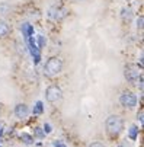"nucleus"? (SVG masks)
<instances>
[{
    "label": "nucleus",
    "instance_id": "nucleus-1",
    "mask_svg": "<svg viewBox=\"0 0 144 147\" xmlns=\"http://www.w3.org/2000/svg\"><path fill=\"white\" fill-rule=\"evenodd\" d=\"M105 125H106L108 134L112 136V137L119 136L122 133V130H124V121H122V118L119 115H111V117H108Z\"/></svg>",
    "mask_w": 144,
    "mask_h": 147
},
{
    "label": "nucleus",
    "instance_id": "nucleus-2",
    "mask_svg": "<svg viewBox=\"0 0 144 147\" xmlns=\"http://www.w3.org/2000/svg\"><path fill=\"white\" fill-rule=\"evenodd\" d=\"M63 70V61H61L58 57H51L48 58V61L45 63V71L50 76H57L61 73Z\"/></svg>",
    "mask_w": 144,
    "mask_h": 147
},
{
    "label": "nucleus",
    "instance_id": "nucleus-3",
    "mask_svg": "<svg viewBox=\"0 0 144 147\" xmlns=\"http://www.w3.org/2000/svg\"><path fill=\"white\" fill-rule=\"evenodd\" d=\"M124 76H125L127 82L133 85V83H135L138 80V77H140V69L137 66H134V64H128L124 69Z\"/></svg>",
    "mask_w": 144,
    "mask_h": 147
},
{
    "label": "nucleus",
    "instance_id": "nucleus-4",
    "mask_svg": "<svg viewBox=\"0 0 144 147\" xmlns=\"http://www.w3.org/2000/svg\"><path fill=\"white\" fill-rule=\"evenodd\" d=\"M119 103L124 108H134L137 105V96L133 92H124L119 96Z\"/></svg>",
    "mask_w": 144,
    "mask_h": 147
},
{
    "label": "nucleus",
    "instance_id": "nucleus-5",
    "mask_svg": "<svg viewBox=\"0 0 144 147\" xmlns=\"http://www.w3.org/2000/svg\"><path fill=\"white\" fill-rule=\"evenodd\" d=\"M45 96H47L48 102H58L61 99V96H63V92H61V89L57 85H51V86L47 88Z\"/></svg>",
    "mask_w": 144,
    "mask_h": 147
},
{
    "label": "nucleus",
    "instance_id": "nucleus-6",
    "mask_svg": "<svg viewBox=\"0 0 144 147\" xmlns=\"http://www.w3.org/2000/svg\"><path fill=\"white\" fill-rule=\"evenodd\" d=\"M67 15V10L63 7V6H52L50 7L48 10V16L54 20H61V19H64Z\"/></svg>",
    "mask_w": 144,
    "mask_h": 147
},
{
    "label": "nucleus",
    "instance_id": "nucleus-7",
    "mask_svg": "<svg viewBox=\"0 0 144 147\" xmlns=\"http://www.w3.org/2000/svg\"><path fill=\"white\" fill-rule=\"evenodd\" d=\"M29 114V108L26 107L25 103H17L15 107V115L19 118V119H25Z\"/></svg>",
    "mask_w": 144,
    "mask_h": 147
},
{
    "label": "nucleus",
    "instance_id": "nucleus-8",
    "mask_svg": "<svg viewBox=\"0 0 144 147\" xmlns=\"http://www.w3.org/2000/svg\"><path fill=\"white\" fill-rule=\"evenodd\" d=\"M9 32H10V26L5 22V20H0V38L7 36Z\"/></svg>",
    "mask_w": 144,
    "mask_h": 147
},
{
    "label": "nucleus",
    "instance_id": "nucleus-9",
    "mask_svg": "<svg viewBox=\"0 0 144 147\" xmlns=\"http://www.w3.org/2000/svg\"><path fill=\"white\" fill-rule=\"evenodd\" d=\"M20 140H22L25 144H32V143H34V137L29 136V134H26V133H22V134H20Z\"/></svg>",
    "mask_w": 144,
    "mask_h": 147
},
{
    "label": "nucleus",
    "instance_id": "nucleus-10",
    "mask_svg": "<svg viewBox=\"0 0 144 147\" xmlns=\"http://www.w3.org/2000/svg\"><path fill=\"white\" fill-rule=\"evenodd\" d=\"M122 19L124 20H131L133 19V12L130 9H122Z\"/></svg>",
    "mask_w": 144,
    "mask_h": 147
},
{
    "label": "nucleus",
    "instance_id": "nucleus-11",
    "mask_svg": "<svg viewBox=\"0 0 144 147\" xmlns=\"http://www.w3.org/2000/svg\"><path fill=\"white\" fill-rule=\"evenodd\" d=\"M41 112H42V103L38 102L36 107H35V109H34V114H41Z\"/></svg>",
    "mask_w": 144,
    "mask_h": 147
},
{
    "label": "nucleus",
    "instance_id": "nucleus-12",
    "mask_svg": "<svg viewBox=\"0 0 144 147\" xmlns=\"http://www.w3.org/2000/svg\"><path fill=\"white\" fill-rule=\"evenodd\" d=\"M137 131H138V128H137V127H131V130H130V137H131L133 140L137 137Z\"/></svg>",
    "mask_w": 144,
    "mask_h": 147
},
{
    "label": "nucleus",
    "instance_id": "nucleus-13",
    "mask_svg": "<svg viewBox=\"0 0 144 147\" xmlns=\"http://www.w3.org/2000/svg\"><path fill=\"white\" fill-rule=\"evenodd\" d=\"M7 10H9V6L7 5H5V3H2V5H0V13H7Z\"/></svg>",
    "mask_w": 144,
    "mask_h": 147
},
{
    "label": "nucleus",
    "instance_id": "nucleus-14",
    "mask_svg": "<svg viewBox=\"0 0 144 147\" xmlns=\"http://www.w3.org/2000/svg\"><path fill=\"white\" fill-rule=\"evenodd\" d=\"M89 147H106L105 144H102V143H99V141H96V143H92Z\"/></svg>",
    "mask_w": 144,
    "mask_h": 147
},
{
    "label": "nucleus",
    "instance_id": "nucleus-15",
    "mask_svg": "<svg viewBox=\"0 0 144 147\" xmlns=\"http://www.w3.org/2000/svg\"><path fill=\"white\" fill-rule=\"evenodd\" d=\"M137 28H140V29L143 28V16H140L138 20H137Z\"/></svg>",
    "mask_w": 144,
    "mask_h": 147
},
{
    "label": "nucleus",
    "instance_id": "nucleus-16",
    "mask_svg": "<svg viewBox=\"0 0 144 147\" xmlns=\"http://www.w3.org/2000/svg\"><path fill=\"white\" fill-rule=\"evenodd\" d=\"M35 134H36L38 137H42V136H44V131L41 130V128H36V130H35Z\"/></svg>",
    "mask_w": 144,
    "mask_h": 147
},
{
    "label": "nucleus",
    "instance_id": "nucleus-17",
    "mask_svg": "<svg viewBox=\"0 0 144 147\" xmlns=\"http://www.w3.org/2000/svg\"><path fill=\"white\" fill-rule=\"evenodd\" d=\"M44 131H45V133H51V125H50V124H45V125H44Z\"/></svg>",
    "mask_w": 144,
    "mask_h": 147
},
{
    "label": "nucleus",
    "instance_id": "nucleus-18",
    "mask_svg": "<svg viewBox=\"0 0 144 147\" xmlns=\"http://www.w3.org/2000/svg\"><path fill=\"white\" fill-rule=\"evenodd\" d=\"M138 119H140V122L143 124V111H140V114H138Z\"/></svg>",
    "mask_w": 144,
    "mask_h": 147
},
{
    "label": "nucleus",
    "instance_id": "nucleus-19",
    "mask_svg": "<svg viewBox=\"0 0 144 147\" xmlns=\"http://www.w3.org/2000/svg\"><path fill=\"white\" fill-rule=\"evenodd\" d=\"M55 147H66V146L61 144V143H55Z\"/></svg>",
    "mask_w": 144,
    "mask_h": 147
},
{
    "label": "nucleus",
    "instance_id": "nucleus-20",
    "mask_svg": "<svg viewBox=\"0 0 144 147\" xmlns=\"http://www.w3.org/2000/svg\"><path fill=\"white\" fill-rule=\"evenodd\" d=\"M0 111H2V103H0Z\"/></svg>",
    "mask_w": 144,
    "mask_h": 147
},
{
    "label": "nucleus",
    "instance_id": "nucleus-21",
    "mask_svg": "<svg viewBox=\"0 0 144 147\" xmlns=\"http://www.w3.org/2000/svg\"><path fill=\"white\" fill-rule=\"evenodd\" d=\"M0 130H2V124H0Z\"/></svg>",
    "mask_w": 144,
    "mask_h": 147
},
{
    "label": "nucleus",
    "instance_id": "nucleus-22",
    "mask_svg": "<svg viewBox=\"0 0 144 147\" xmlns=\"http://www.w3.org/2000/svg\"><path fill=\"white\" fill-rule=\"evenodd\" d=\"M76 2H81V0H76Z\"/></svg>",
    "mask_w": 144,
    "mask_h": 147
}]
</instances>
